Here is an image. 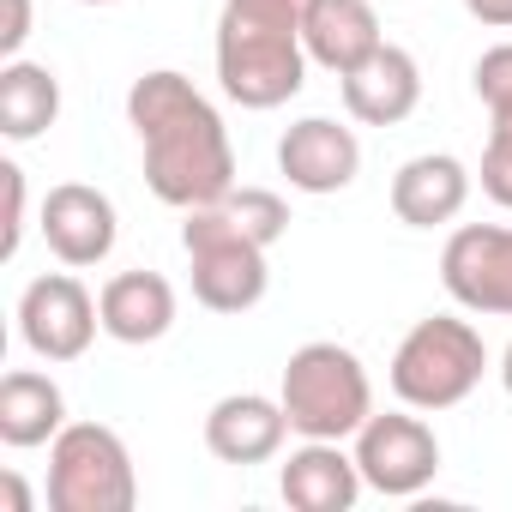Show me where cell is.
<instances>
[{
  "mask_svg": "<svg viewBox=\"0 0 512 512\" xmlns=\"http://www.w3.org/2000/svg\"><path fill=\"white\" fill-rule=\"evenodd\" d=\"M127 121L145 145V187L175 205V211H199L217 205L235 187V145L223 115L211 109L205 91H193V79L157 67L145 79H133L127 91Z\"/></svg>",
  "mask_w": 512,
  "mask_h": 512,
  "instance_id": "1",
  "label": "cell"
},
{
  "mask_svg": "<svg viewBox=\"0 0 512 512\" xmlns=\"http://www.w3.org/2000/svg\"><path fill=\"white\" fill-rule=\"evenodd\" d=\"M308 13L314 0H223L217 79L241 109H284L308 85Z\"/></svg>",
  "mask_w": 512,
  "mask_h": 512,
  "instance_id": "2",
  "label": "cell"
},
{
  "mask_svg": "<svg viewBox=\"0 0 512 512\" xmlns=\"http://www.w3.org/2000/svg\"><path fill=\"white\" fill-rule=\"evenodd\" d=\"M278 398L290 410V428L302 440H356L362 422L374 416V380L350 344H302L284 362Z\"/></svg>",
  "mask_w": 512,
  "mask_h": 512,
  "instance_id": "3",
  "label": "cell"
},
{
  "mask_svg": "<svg viewBox=\"0 0 512 512\" xmlns=\"http://www.w3.org/2000/svg\"><path fill=\"white\" fill-rule=\"evenodd\" d=\"M488 374V344L458 314H428L392 350V392L410 410H452Z\"/></svg>",
  "mask_w": 512,
  "mask_h": 512,
  "instance_id": "4",
  "label": "cell"
},
{
  "mask_svg": "<svg viewBox=\"0 0 512 512\" xmlns=\"http://www.w3.org/2000/svg\"><path fill=\"white\" fill-rule=\"evenodd\" d=\"M181 247H187V266H193V302L211 314H247L260 308L272 290V266L253 235H241L223 205H199L181 223Z\"/></svg>",
  "mask_w": 512,
  "mask_h": 512,
  "instance_id": "5",
  "label": "cell"
},
{
  "mask_svg": "<svg viewBox=\"0 0 512 512\" xmlns=\"http://www.w3.org/2000/svg\"><path fill=\"white\" fill-rule=\"evenodd\" d=\"M49 506L55 512H133V452L109 422H67L49 440Z\"/></svg>",
  "mask_w": 512,
  "mask_h": 512,
  "instance_id": "6",
  "label": "cell"
},
{
  "mask_svg": "<svg viewBox=\"0 0 512 512\" xmlns=\"http://www.w3.org/2000/svg\"><path fill=\"white\" fill-rule=\"evenodd\" d=\"M356 464H362V482L386 500H416L434 476H440V434L404 410H374L356 434Z\"/></svg>",
  "mask_w": 512,
  "mask_h": 512,
  "instance_id": "7",
  "label": "cell"
},
{
  "mask_svg": "<svg viewBox=\"0 0 512 512\" xmlns=\"http://www.w3.org/2000/svg\"><path fill=\"white\" fill-rule=\"evenodd\" d=\"M97 332H103V308L73 272H43V278L25 284V296H19V338H25L31 356L79 362Z\"/></svg>",
  "mask_w": 512,
  "mask_h": 512,
  "instance_id": "8",
  "label": "cell"
},
{
  "mask_svg": "<svg viewBox=\"0 0 512 512\" xmlns=\"http://www.w3.org/2000/svg\"><path fill=\"white\" fill-rule=\"evenodd\" d=\"M440 284L464 314L512 320V229L506 223H464L440 247Z\"/></svg>",
  "mask_w": 512,
  "mask_h": 512,
  "instance_id": "9",
  "label": "cell"
},
{
  "mask_svg": "<svg viewBox=\"0 0 512 512\" xmlns=\"http://www.w3.org/2000/svg\"><path fill=\"white\" fill-rule=\"evenodd\" d=\"M115 235H121V217H115V199L91 181H61L43 193V241L61 266L85 272V266H103L115 253Z\"/></svg>",
  "mask_w": 512,
  "mask_h": 512,
  "instance_id": "10",
  "label": "cell"
},
{
  "mask_svg": "<svg viewBox=\"0 0 512 512\" xmlns=\"http://www.w3.org/2000/svg\"><path fill=\"white\" fill-rule=\"evenodd\" d=\"M278 169L296 193H344L356 175H362V139L332 121V115H302L284 139H278Z\"/></svg>",
  "mask_w": 512,
  "mask_h": 512,
  "instance_id": "11",
  "label": "cell"
},
{
  "mask_svg": "<svg viewBox=\"0 0 512 512\" xmlns=\"http://www.w3.org/2000/svg\"><path fill=\"white\" fill-rule=\"evenodd\" d=\"M290 434L296 428H290L284 398H266V392H229L205 410V446L223 464H266L284 452Z\"/></svg>",
  "mask_w": 512,
  "mask_h": 512,
  "instance_id": "12",
  "label": "cell"
},
{
  "mask_svg": "<svg viewBox=\"0 0 512 512\" xmlns=\"http://www.w3.org/2000/svg\"><path fill=\"white\" fill-rule=\"evenodd\" d=\"M416 103H422V67L398 43H380L356 73H344V109L362 127H398L416 115Z\"/></svg>",
  "mask_w": 512,
  "mask_h": 512,
  "instance_id": "13",
  "label": "cell"
},
{
  "mask_svg": "<svg viewBox=\"0 0 512 512\" xmlns=\"http://www.w3.org/2000/svg\"><path fill=\"white\" fill-rule=\"evenodd\" d=\"M362 488V464L356 452H344V440H302L278 470V494L296 512H350Z\"/></svg>",
  "mask_w": 512,
  "mask_h": 512,
  "instance_id": "14",
  "label": "cell"
},
{
  "mask_svg": "<svg viewBox=\"0 0 512 512\" xmlns=\"http://www.w3.org/2000/svg\"><path fill=\"white\" fill-rule=\"evenodd\" d=\"M470 205V169L452 151H422L392 175V217L410 229H440Z\"/></svg>",
  "mask_w": 512,
  "mask_h": 512,
  "instance_id": "15",
  "label": "cell"
},
{
  "mask_svg": "<svg viewBox=\"0 0 512 512\" xmlns=\"http://www.w3.org/2000/svg\"><path fill=\"white\" fill-rule=\"evenodd\" d=\"M97 308L115 344H157L175 326V284L163 272H115L97 290Z\"/></svg>",
  "mask_w": 512,
  "mask_h": 512,
  "instance_id": "16",
  "label": "cell"
},
{
  "mask_svg": "<svg viewBox=\"0 0 512 512\" xmlns=\"http://www.w3.org/2000/svg\"><path fill=\"white\" fill-rule=\"evenodd\" d=\"M482 109H488V145H482V193L512 211V43L482 49L470 73Z\"/></svg>",
  "mask_w": 512,
  "mask_h": 512,
  "instance_id": "17",
  "label": "cell"
},
{
  "mask_svg": "<svg viewBox=\"0 0 512 512\" xmlns=\"http://www.w3.org/2000/svg\"><path fill=\"white\" fill-rule=\"evenodd\" d=\"M308 61L326 67V73H356L386 37H380V13H374V0H314V13H308Z\"/></svg>",
  "mask_w": 512,
  "mask_h": 512,
  "instance_id": "18",
  "label": "cell"
},
{
  "mask_svg": "<svg viewBox=\"0 0 512 512\" xmlns=\"http://www.w3.org/2000/svg\"><path fill=\"white\" fill-rule=\"evenodd\" d=\"M67 428V398L49 374L37 368H13L0 380V440L13 452H31V446H49L55 434Z\"/></svg>",
  "mask_w": 512,
  "mask_h": 512,
  "instance_id": "19",
  "label": "cell"
},
{
  "mask_svg": "<svg viewBox=\"0 0 512 512\" xmlns=\"http://www.w3.org/2000/svg\"><path fill=\"white\" fill-rule=\"evenodd\" d=\"M55 115H61V79H55V67L25 61V55L0 67V133H7L13 145L43 139L55 127Z\"/></svg>",
  "mask_w": 512,
  "mask_h": 512,
  "instance_id": "20",
  "label": "cell"
},
{
  "mask_svg": "<svg viewBox=\"0 0 512 512\" xmlns=\"http://www.w3.org/2000/svg\"><path fill=\"white\" fill-rule=\"evenodd\" d=\"M217 205H223V217H229L241 235H253L260 247H278V241L290 235V205H284V193H272V187H229Z\"/></svg>",
  "mask_w": 512,
  "mask_h": 512,
  "instance_id": "21",
  "label": "cell"
},
{
  "mask_svg": "<svg viewBox=\"0 0 512 512\" xmlns=\"http://www.w3.org/2000/svg\"><path fill=\"white\" fill-rule=\"evenodd\" d=\"M0 187H7V241H0V253L19 260V247H25V169L0 163Z\"/></svg>",
  "mask_w": 512,
  "mask_h": 512,
  "instance_id": "22",
  "label": "cell"
},
{
  "mask_svg": "<svg viewBox=\"0 0 512 512\" xmlns=\"http://www.w3.org/2000/svg\"><path fill=\"white\" fill-rule=\"evenodd\" d=\"M31 43V0H7V25H0V55L19 61V49Z\"/></svg>",
  "mask_w": 512,
  "mask_h": 512,
  "instance_id": "23",
  "label": "cell"
},
{
  "mask_svg": "<svg viewBox=\"0 0 512 512\" xmlns=\"http://www.w3.org/2000/svg\"><path fill=\"white\" fill-rule=\"evenodd\" d=\"M464 13L488 31H512V0H464Z\"/></svg>",
  "mask_w": 512,
  "mask_h": 512,
  "instance_id": "24",
  "label": "cell"
},
{
  "mask_svg": "<svg viewBox=\"0 0 512 512\" xmlns=\"http://www.w3.org/2000/svg\"><path fill=\"white\" fill-rule=\"evenodd\" d=\"M0 494H7L13 512H31V488L19 482V470H0Z\"/></svg>",
  "mask_w": 512,
  "mask_h": 512,
  "instance_id": "25",
  "label": "cell"
},
{
  "mask_svg": "<svg viewBox=\"0 0 512 512\" xmlns=\"http://www.w3.org/2000/svg\"><path fill=\"white\" fill-rule=\"evenodd\" d=\"M500 386H506V398H512V344H506V356H500Z\"/></svg>",
  "mask_w": 512,
  "mask_h": 512,
  "instance_id": "26",
  "label": "cell"
},
{
  "mask_svg": "<svg viewBox=\"0 0 512 512\" xmlns=\"http://www.w3.org/2000/svg\"><path fill=\"white\" fill-rule=\"evenodd\" d=\"M85 7H115V0H85Z\"/></svg>",
  "mask_w": 512,
  "mask_h": 512,
  "instance_id": "27",
  "label": "cell"
}]
</instances>
